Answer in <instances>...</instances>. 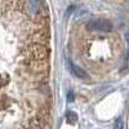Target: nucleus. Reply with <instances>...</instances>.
Listing matches in <instances>:
<instances>
[{
    "label": "nucleus",
    "instance_id": "f257e3e1",
    "mask_svg": "<svg viewBox=\"0 0 129 129\" xmlns=\"http://www.w3.org/2000/svg\"><path fill=\"white\" fill-rule=\"evenodd\" d=\"M23 12L32 19L45 18L47 5L44 0H23Z\"/></svg>",
    "mask_w": 129,
    "mask_h": 129
},
{
    "label": "nucleus",
    "instance_id": "f03ea898",
    "mask_svg": "<svg viewBox=\"0 0 129 129\" xmlns=\"http://www.w3.org/2000/svg\"><path fill=\"white\" fill-rule=\"evenodd\" d=\"M27 57L35 62H41L48 57V49L41 43H34L27 47Z\"/></svg>",
    "mask_w": 129,
    "mask_h": 129
},
{
    "label": "nucleus",
    "instance_id": "7ed1b4c3",
    "mask_svg": "<svg viewBox=\"0 0 129 129\" xmlns=\"http://www.w3.org/2000/svg\"><path fill=\"white\" fill-rule=\"evenodd\" d=\"M87 30L90 32H110L112 30V25L110 21L103 19V18H97L93 19L87 25Z\"/></svg>",
    "mask_w": 129,
    "mask_h": 129
},
{
    "label": "nucleus",
    "instance_id": "20e7f679",
    "mask_svg": "<svg viewBox=\"0 0 129 129\" xmlns=\"http://www.w3.org/2000/svg\"><path fill=\"white\" fill-rule=\"evenodd\" d=\"M70 70H71V74L75 75V76H78V78H87V72H85L83 69L78 67L75 63L70 62Z\"/></svg>",
    "mask_w": 129,
    "mask_h": 129
},
{
    "label": "nucleus",
    "instance_id": "39448f33",
    "mask_svg": "<svg viewBox=\"0 0 129 129\" xmlns=\"http://www.w3.org/2000/svg\"><path fill=\"white\" fill-rule=\"evenodd\" d=\"M66 119H67V123L75 124V123H76V120H78V115L75 114V112H72V111H69L67 115H66Z\"/></svg>",
    "mask_w": 129,
    "mask_h": 129
},
{
    "label": "nucleus",
    "instance_id": "423d86ee",
    "mask_svg": "<svg viewBox=\"0 0 129 129\" xmlns=\"http://www.w3.org/2000/svg\"><path fill=\"white\" fill-rule=\"evenodd\" d=\"M114 129H123V120L120 119H117L116 121H115V125H114Z\"/></svg>",
    "mask_w": 129,
    "mask_h": 129
},
{
    "label": "nucleus",
    "instance_id": "0eeeda50",
    "mask_svg": "<svg viewBox=\"0 0 129 129\" xmlns=\"http://www.w3.org/2000/svg\"><path fill=\"white\" fill-rule=\"evenodd\" d=\"M67 98H69V101H74V94H72V93H70Z\"/></svg>",
    "mask_w": 129,
    "mask_h": 129
}]
</instances>
